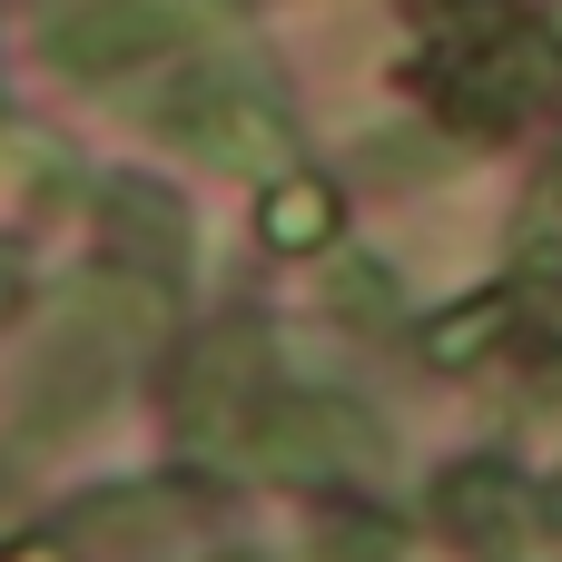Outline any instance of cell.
Wrapping results in <instances>:
<instances>
[{
    "mask_svg": "<svg viewBox=\"0 0 562 562\" xmlns=\"http://www.w3.org/2000/svg\"><path fill=\"white\" fill-rule=\"evenodd\" d=\"M435 514H445V533H464V543H484V553H504V543L533 524V504H524V484H514L504 464H454V474L435 484Z\"/></svg>",
    "mask_w": 562,
    "mask_h": 562,
    "instance_id": "obj_5",
    "label": "cell"
},
{
    "mask_svg": "<svg viewBox=\"0 0 562 562\" xmlns=\"http://www.w3.org/2000/svg\"><path fill=\"white\" fill-rule=\"evenodd\" d=\"M168 138L217 158V168H247V178H286L296 168V128H286V109L257 79H198V99L168 109Z\"/></svg>",
    "mask_w": 562,
    "mask_h": 562,
    "instance_id": "obj_4",
    "label": "cell"
},
{
    "mask_svg": "<svg viewBox=\"0 0 562 562\" xmlns=\"http://www.w3.org/2000/svg\"><path fill=\"white\" fill-rule=\"evenodd\" d=\"M10 562H49V553H10Z\"/></svg>",
    "mask_w": 562,
    "mask_h": 562,
    "instance_id": "obj_8",
    "label": "cell"
},
{
    "mask_svg": "<svg viewBox=\"0 0 562 562\" xmlns=\"http://www.w3.org/2000/svg\"><path fill=\"white\" fill-rule=\"evenodd\" d=\"M247 464L286 474V484H326V474H375L385 435L346 405V395H267L247 425Z\"/></svg>",
    "mask_w": 562,
    "mask_h": 562,
    "instance_id": "obj_3",
    "label": "cell"
},
{
    "mask_svg": "<svg viewBox=\"0 0 562 562\" xmlns=\"http://www.w3.org/2000/svg\"><path fill=\"white\" fill-rule=\"evenodd\" d=\"M267 237H277V247H326V237H336V188L306 178V168H286V178L267 188Z\"/></svg>",
    "mask_w": 562,
    "mask_h": 562,
    "instance_id": "obj_6",
    "label": "cell"
},
{
    "mask_svg": "<svg viewBox=\"0 0 562 562\" xmlns=\"http://www.w3.org/2000/svg\"><path fill=\"white\" fill-rule=\"evenodd\" d=\"M227 20H237V0H89L49 30V59L79 79H119L138 59H168V49L227 30Z\"/></svg>",
    "mask_w": 562,
    "mask_h": 562,
    "instance_id": "obj_2",
    "label": "cell"
},
{
    "mask_svg": "<svg viewBox=\"0 0 562 562\" xmlns=\"http://www.w3.org/2000/svg\"><path fill=\"white\" fill-rule=\"evenodd\" d=\"M435 89L454 119L474 128H514L543 89H553L562 49L543 40V20L524 0H435V49H425Z\"/></svg>",
    "mask_w": 562,
    "mask_h": 562,
    "instance_id": "obj_1",
    "label": "cell"
},
{
    "mask_svg": "<svg viewBox=\"0 0 562 562\" xmlns=\"http://www.w3.org/2000/svg\"><path fill=\"white\" fill-rule=\"evenodd\" d=\"M504 326H514V306H504V296H474V306H454V316L425 336V356H435V366H474Z\"/></svg>",
    "mask_w": 562,
    "mask_h": 562,
    "instance_id": "obj_7",
    "label": "cell"
}]
</instances>
